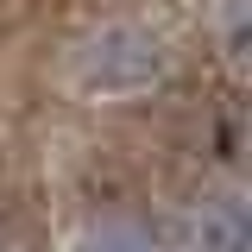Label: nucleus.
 Returning <instances> with one entry per match:
<instances>
[{
  "instance_id": "f257e3e1",
  "label": "nucleus",
  "mask_w": 252,
  "mask_h": 252,
  "mask_svg": "<svg viewBox=\"0 0 252 252\" xmlns=\"http://www.w3.org/2000/svg\"><path fill=\"white\" fill-rule=\"evenodd\" d=\"M170 76V51L152 26L139 19H107L76 44V82L101 101H132V94H152Z\"/></svg>"
},
{
  "instance_id": "f03ea898",
  "label": "nucleus",
  "mask_w": 252,
  "mask_h": 252,
  "mask_svg": "<svg viewBox=\"0 0 252 252\" xmlns=\"http://www.w3.org/2000/svg\"><path fill=\"white\" fill-rule=\"evenodd\" d=\"M252 246V208L240 189H220L195 202L183 220V252H246Z\"/></svg>"
},
{
  "instance_id": "7ed1b4c3",
  "label": "nucleus",
  "mask_w": 252,
  "mask_h": 252,
  "mask_svg": "<svg viewBox=\"0 0 252 252\" xmlns=\"http://www.w3.org/2000/svg\"><path fill=\"white\" fill-rule=\"evenodd\" d=\"M76 252H170V240L158 233L152 220H94L89 233L76 240Z\"/></svg>"
}]
</instances>
